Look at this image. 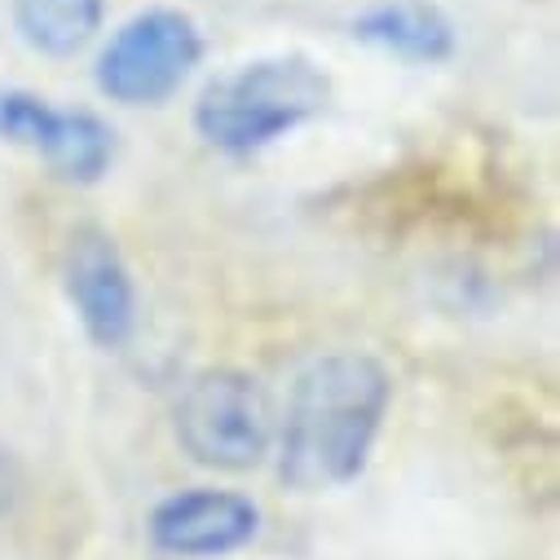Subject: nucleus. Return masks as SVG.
Segmentation results:
<instances>
[{"label":"nucleus","instance_id":"obj_1","mask_svg":"<svg viewBox=\"0 0 560 560\" xmlns=\"http://www.w3.org/2000/svg\"><path fill=\"white\" fill-rule=\"evenodd\" d=\"M393 375L380 358L345 349L310 362L288 397L278 424V477L301 494L340 490L362 477L384 415Z\"/></svg>","mask_w":560,"mask_h":560},{"label":"nucleus","instance_id":"obj_2","mask_svg":"<svg viewBox=\"0 0 560 560\" xmlns=\"http://www.w3.org/2000/svg\"><path fill=\"white\" fill-rule=\"evenodd\" d=\"M331 102V80L301 54L243 62L217 75L195 102V132L221 155H256L296 132Z\"/></svg>","mask_w":560,"mask_h":560},{"label":"nucleus","instance_id":"obj_3","mask_svg":"<svg viewBox=\"0 0 560 560\" xmlns=\"http://www.w3.org/2000/svg\"><path fill=\"white\" fill-rule=\"evenodd\" d=\"M273 433L265 384L238 366H208L177 397V442L203 468L247 472L269 455Z\"/></svg>","mask_w":560,"mask_h":560},{"label":"nucleus","instance_id":"obj_4","mask_svg":"<svg viewBox=\"0 0 560 560\" xmlns=\"http://www.w3.org/2000/svg\"><path fill=\"white\" fill-rule=\"evenodd\" d=\"M203 58V32L182 10L132 14L97 54V89L119 106L168 102Z\"/></svg>","mask_w":560,"mask_h":560},{"label":"nucleus","instance_id":"obj_5","mask_svg":"<svg viewBox=\"0 0 560 560\" xmlns=\"http://www.w3.org/2000/svg\"><path fill=\"white\" fill-rule=\"evenodd\" d=\"M62 288L97 349H124L137 327V288L119 243L97 230L80 225L62 252Z\"/></svg>","mask_w":560,"mask_h":560},{"label":"nucleus","instance_id":"obj_6","mask_svg":"<svg viewBox=\"0 0 560 560\" xmlns=\"http://www.w3.org/2000/svg\"><path fill=\"white\" fill-rule=\"evenodd\" d=\"M260 529V508L234 490H182L151 512V542L182 560H212L247 547Z\"/></svg>","mask_w":560,"mask_h":560},{"label":"nucleus","instance_id":"obj_7","mask_svg":"<svg viewBox=\"0 0 560 560\" xmlns=\"http://www.w3.org/2000/svg\"><path fill=\"white\" fill-rule=\"evenodd\" d=\"M353 36L371 49H384L419 67L446 62L455 54V27L429 0H388V5H375L353 19Z\"/></svg>","mask_w":560,"mask_h":560},{"label":"nucleus","instance_id":"obj_8","mask_svg":"<svg viewBox=\"0 0 560 560\" xmlns=\"http://www.w3.org/2000/svg\"><path fill=\"white\" fill-rule=\"evenodd\" d=\"M49 173L67 186H93L115 160V128L93 110H58L54 132L40 151Z\"/></svg>","mask_w":560,"mask_h":560},{"label":"nucleus","instance_id":"obj_9","mask_svg":"<svg viewBox=\"0 0 560 560\" xmlns=\"http://www.w3.org/2000/svg\"><path fill=\"white\" fill-rule=\"evenodd\" d=\"M106 19V0H14V27L45 58L80 54Z\"/></svg>","mask_w":560,"mask_h":560},{"label":"nucleus","instance_id":"obj_10","mask_svg":"<svg viewBox=\"0 0 560 560\" xmlns=\"http://www.w3.org/2000/svg\"><path fill=\"white\" fill-rule=\"evenodd\" d=\"M54 119H58V106H49L45 97L27 89H0V142L40 155L54 132Z\"/></svg>","mask_w":560,"mask_h":560},{"label":"nucleus","instance_id":"obj_11","mask_svg":"<svg viewBox=\"0 0 560 560\" xmlns=\"http://www.w3.org/2000/svg\"><path fill=\"white\" fill-rule=\"evenodd\" d=\"M14 499H19V468L10 455H0V516L14 508Z\"/></svg>","mask_w":560,"mask_h":560}]
</instances>
